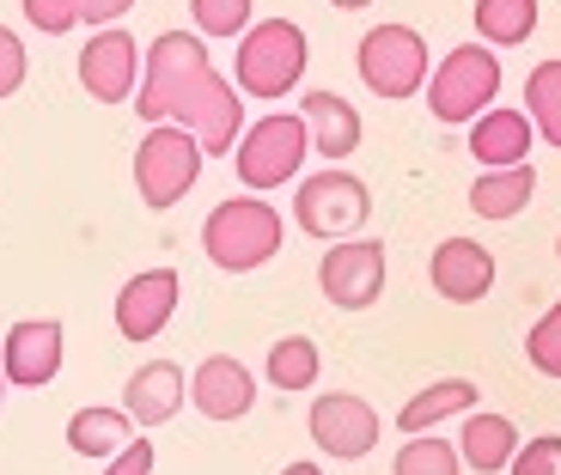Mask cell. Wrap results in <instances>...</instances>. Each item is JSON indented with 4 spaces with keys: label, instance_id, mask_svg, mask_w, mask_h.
<instances>
[{
    "label": "cell",
    "instance_id": "1",
    "mask_svg": "<svg viewBox=\"0 0 561 475\" xmlns=\"http://www.w3.org/2000/svg\"><path fill=\"white\" fill-rule=\"evenodd\" d=\"M140 123H178L196 135L202 159L232 153L244 135V92L226 85L208 61V43L190 31H159L147 43V85H135Z\"/></svg>",
    "mask_w": 561,
    "mask_h": 475
},
{
    "label": "cell",
    "instance_id": "2",
    "mask_svg": "<svg viewBox=\"0 0 561 475\" xmlns=\"http://www.w3.org/2000/svg\"><path fill=\"white\" fill-rule=\"evenodd\" d=\"M280 238H287L280 232V213L268 208L263 196H232L208 213L202 251H208V263L226 268V275H251V268H263L280 256Z\"/></svg>",
    "mask_w": 561,
    "mask_h": 475
},
{
    "label": "cell",
    "instance_id": "3",
    "mask_svg": "<svg viewBox=\"0 0 561 475\" xmlns=\"http://www.w3.org/2000/svg\"><path fill=\"white\" fill-rule=\"evenodd\" d=\"M494 92H501V56H494L489 43H458L427 73V111L446 128L477 123L482 111H494Z\"/></svg>",
    "mask_w": 561,
    "mask_h": 475
},
{
    "label": "cell",
    "instance_id": "4",
    "mask_svg": "<svg viewBox=\"0 0 561 475\" xmlns=\"http://www.w3.org/2000/svg\"><path fill=\"white\" fill-rule=\"evenodd\" d=\"M306 56L311 43L294 19H263L239 37V85L251 99H287L299 80H306Z\"/></svg>",
    "mask_w": 561,
    "mask_h": 475
},
{
    "label": "cell",
    "instance_id": "5",
    "mask_svg": "<svg viewBox=\"0 0 561 475\" xmlns=\"http://www.w3.org/2000/svg\"><path fill=\"white\" fill-rule=\"evenodd\" d=\"M196 177H202V147H196L190 128L159 123V128L140 135V147H135V189H140V201H147L153 213L178 208V201L196 189Z\"/></svg>",
    "mask_w": 561,
    "mask_h": 475
},
{
    "label": "cell",
    "instance_id": "6",
    "mask_svg": "<svg viewBox=\"0 0 561 475\" xmlns=\"http://www.w3.org/2000/svg\"><path fill=\"white\" fill-rule=\"evenodd\" d=\"M354 68H360L366 92H379V99L397 104V99L427 92L434 61H427V43H421L415 25H373L360 37V49H354Z\"/></svg>",
    "mask_w": 561,
    "mask_h": 475
},
{
    "label": "cell",
    "instance_id": "7",
    "mask_svg": "<svg viewBox=\"0 0 561 475\" xmlns=\"http://www.w3.org/2000/svg\"><path fill=\"white\" fill-rule=\"evenodd\" d=\"M306 153H311V135H306V123L287 116V111L251 123L244 140L232 147V159H239V183L251 189V196H268V189H280V183H294V171L306 165Z\"/></svg>",
    "mask_w": 561,
    "mask_h": 475
},
{
    "label": "cell",
    "instance_id": "8",
    "mask_svg": "<svg viewBox=\"0 0 561 475\" xmlns=\"http://www.w3.org/2000/svg\"><path fill=\"white\" fill-rule=\"evenodd\" d=\"M366 213H373V189L354 171H318V177L299 183V196H294L299 232L323 238V244H342L348 232H360Z\"/></svg>",
    "mask_w": 561,
    "mask_h": 475
},
{
    "label": "cell",
    "instance_id": "9",
    "mask_svg": "<svg viewBox=\"0 0 561 475\" xmlns=\"http://www.w3.org/2000/svg\"><path fill=\"white\" fill-rule=\"evenodd\" d=\"M306 427H311V439H318L323 457H336V463L373 457V451H379V433H385L379 408L366 403V396H354V391L318 396V403H311V420H306Z\"/></svg>",
    "mask_w": 561,
    "mask_h": 475
},
{
    "label": "cell",
    "instance_id": "10",
    "mask_svg": "<svg viewBox=\"0 0 561 475\" xmlns=\"http://www.w3.org/2000/svg\"><path fill=\"white\" fill-rule=\"evenodd\" d=\"M323 299L336 311H373L385 293V244L379 238H342L318 263Z\"/></svg>",
    "mask_w": 561,
    "mask_h": 475
},
{
    "label": "cell",
    "instance_id": "11",
    "mask_svg": "<svg viewBox=\"0 0 561 475\" xmlns=\"http://www.w3.org/2000/svg\"><path fill=\"white\" fill-rule=\"evenodd\" d=\"M80 85L92 92L99 104H135V85H140V43L128 31H99L85 37L80 49Z\"/></svg>",
    "mask_w": 561,
    "mask_h": 475
},
{
    "label": "cell",
    "instance_id": "12",
    "mask_svg": "<svg viewBox=\"0 0 561 475\" xmlns=\"http://www.w3.org/2000/svg\"><path fill=\"white\" fill-rule=\"evenodd\" d=\"M178 299H183L178 268H147V275L123 280V293H116V329L128 341H153L178 317Z\"/></svg>",
    "mask_w": 561,
    "mask_h": 475
},
{
    "label": "cell",
    "instance_id": "13",
    "mask_svg": "<svg viewBox=\"0 0 561 475\" xmlns=\"http://www.w3.org/2000/svg\"><path fill=\"white\" fill-rule=\"evenodd\" d=\"M0 372H7V384H25V391L49 384L61 372V323L56 317L13 323L7 329V348H0Z\"/></svg>",
    "mask_w": 561,
    "mask_h": 475
},
{
    "label": "cell",
    "instance_id": "14",
    "mask_svg": "<svg viewBox=\"0 0 561 475\" xmlns=\"http://www.w3.org/2000/svg\"><path fill=\"white\" fill-rule=\"evenodd\" d=\"M427 280H434V293L451 299V305L489 299V287H494L489 244H477V238H446V244L434 251V263H427Z\"/></svg>",
    "mask_w": 561,
    "mask_h": 475
},
{
    "label": "cell",
    "instance_id": "15",
    "mask_svg": "<svg viewBox=\"0 0 561 475\" xmlns=\"http://www.w3.org/2000/svg\"><path fill=\"white\" fill-rule=\"evenodd\" d=\"M190 403V372L178 360H147L140 372H128L123 384V415L135 427H165L178 408Z\"/></svg>",
    "mask_w": 561,
    "mask_h": 475
},
{
    "label": "cell",
    "instance_id": "16",
    "mask_svg": "<svg viewBox=\"0 0 561 475\" xmlns=\"http://www.w3.org/2000/svg\"><path fill=\"white\" fill-rule=\"evenodd\" d=\"M190 403H196V415H208V420H244L251 403H256V378L244 372V360L214 354V360H202L196 378H190Z\"/></svg>",
    "mask_w": 561,
    "mask_h": 475
},
{
    "label": "cell",
    "instance_id": "17",
    "mask_svg": "<svg viewBox=\"0 0 561 475\" xmlns=\"http://www.w3.org/2000/svg\"><path fill=\"white\" fill-rule=\"evenodd\" d=\"M531 147H537V128H531V116H519V111H482L477 123H470V153H477L482 171L525 165Z\"/></svg>",
    "mask_w": 561,
    "mask_h": 475
},
{
    "label": "cell",
    "instance_id": "18",
    "mask_svg": "<svg viewBox=\"0 0 561 475\" xmlns=\"http://www.w3.org/2000/svg\"><path fill=\"white\" fill-rule=\"evenodd\" d=\"M299 123H306L311 147H318L323 159H348L354 147H360V111H354L348 99H336V92H306V104H299Z\"/></svg>",
    "mask_w": 561,
    "mask_h": 475
},
{
    "label": "cell",
    "instance_id": "19",
    "mask_svg": "<svg viewBox=\"0 0 561 475\" xmlns=\"http://www.w3.org/2000/svg\"><path fill=\"white\" fill-rule=\"evenodd\" d=\"M519 427L506 415H482V408H470V420H463V433H458V457L470 463L477 475H494L513 463V451H519Z\"/></svg>",
    "mask_w": 561,
    "mask_h": 475
},
{
    "label": "cell",
    "instance_id": "20",
    "mask_svg": "<svg viewBox=\"0 0 561 475\" xmlns=\"http://www.w3.org/2000/svg\"><path fill=\"white\" fill-rule=\"evenodd\" d=\"M537 196V171L531 165H513V171H482L470 183V213L477 220H519Z\"/></svg>",
    "mask_w": 561,
    "mask_h": 475
},
{
    "label": "cell",
    "instance_id": "21",
    "mask_svg": "<svg viewBox=\"0 0 561 475\" xmlns=\"http://www.w3.org/2000/svg\"><path fill=\"white\" fill-rule=\"evenodd\" d=\"M470 408H477V384H470V378H439V384L415 391L397 408V427L415 439V433H427V427H439V420H451V415H470Z\"/></svg>",
    "mask_w": 561,
    "mask_h": 475
},
{
    "label": "cell",
    "instance_id": "22",
    "mask_svg": "<svg viewBox=\"0 0 561 475\" xmlns=\"http://www.w3.org/2000/svg\"><path fill=\"white\" fill-rule=\"evenodd\" d=\"M128 439H135V420L123 408H73V420H68V445L80 457H116Z\"/></svg>",
    "mask_w": 561,
    "mask_h": 475
},
{
    "label": "cell",
    "instance_id": "23",
    "mask_svg": "<svg viewBox=\"0 0 561 475\" xmlns=\"http://www.w3.org/2000/svg\"><path fill=\"white\" fill-rule=\"evenodd\" d=\"M477 37L489 49H519L537 31V0H477Z\"/></svg>",
    "mask_w": 561,
    "mask_h": 475
},
{
    "label": "cell",
    "instance_id": "24",
    "mask_svg": "<svg viewBox=\"0 0 561 475\" xmlns=\"http://www.w3.org/2000/svg\"><path fill=\"white\" fill-rule=\"evenodd\" d=\"M318 341L311 336H280L275 348H268V366H263V378L268 384H275V391H311V384H318Z\"/></svg>",
    "mask_w": 561,
    "mask_h": 475
},
{
    "label": "cell",
    "instance_id": "25",
    "mask_svg": "<svg viewBox=\"0 0 561 475\" xmlns=\"http://www.w3.org/2000/svg\"><path fill=\"white\" fill-rule=\"evenodd\" d=\"M525 116H531L537 140L561 147V61H537L525 73Z\"/></svg>",
    "mask_w": 561,
    "mask_h": 475
},
{
    "label": "cell",
    "instance_id": "26",
    "mask_svg": "<svg viewBox=\"0 0 561 475\" xmlns=\"http://www.w3.org/2000/svg\"><path fill=\"white\" fill-rule=\"evenodd\" d=\"M391 470H397V475H458V470H463V457H458V445H446V439L415 433L403 451H397Z\"/></svg>",
    "mask_w": 561,
    "mask_h": 475
},
{
    "label": "cell",
    "instance_id": "27",
    "mask_svg": "<svg viewBox=\"0 0 561 475\" xmlns=\"http://www.w3.org/2000/svg\"><path fill=\"white\" fill-rule=\"evenodd\" d=\"M202 37H244L251 31V0H190Z\"/></svg>",
    "mask_w": 561,
    "mask_h": 475
},
{
    "label": "cell",
    "instance_id": "28",
    "mask_svg": "<svg viewBox=\"0 0 561 475\" xmlns=\"http://www.w3.org/2000/svg\"><path fill=\"white\" fill-rule=\"evenodd\" d=\"M525 360H531L543 378H561V299L537 317L531 336H525Z\"/></svg>",
    "mask_w": 561,
    "mask_h": 475
},
{
    "label": "cell",
    "instance_id": "29",
    "mask_svg": "<svg viewBox=\"0 0 561 475\" xmlns=\"http://www.w3.org/2000/svg\"><path fill=\"white\" fill-rule=\"evenodd\" d=\"M506 475H561V433H537L531 445H519Z\"/></svg>",
    "mask_w": 561,
    "mask_h": 475
},
{
    "label": "cell",
    "instance_id": "30",
    "mask_svg": "<svg viewBox=\"0 0 561 475\" xmlns=\"http://www.w3.org/2000/svg\"><path fill=\"white\" fill-rule=\"evenodd\" d=\"M25 19L43 37H61V31L80 25V0H25Z\"/></svg>",
    "mask_w": 561,
    "mask_h": 475
},
{
    "label": "cell",
    "instance_id": "31",
    "mask_svg": "<svg viewBox=\"0 0 561 475\" xmlns=\"http://www.w3.org/2000/svg\"><path fill=\"white\" fill-rule=\"evenodd\" d=\"M25 68H31V56H25V43H19L13 31L0 25V99H13L19 85H25Z\"/></svg>",
    "mask_w": 561,
    "mask_h": 475
},
{
    "label": "cell",
    "instance_id": "32",
    "mask_svg": "<svg viewBox=\"0 0 561 475\" xmlns=\"http://www.w3.org/2000/svg\"><path fill=\"white\" fill-rule=\"evenodd\" d=\"M104 475H153V439H128Z\"/></svg>",
    "mask_w": 561,
    "mask_h": 475
},
{
    "label": "cell",
    "instance_id": "33",
    "mask_svg": "<svg viewBox=\"0 0 561 475\" xmlns=\"http://www.w3.org/2000/svg\"><path fill=\"white\" fill-rule=\"evenodd\" d=\"M135 0H80V25H92V31H111L116 19L128 13Z\"/></svg>",
    "mask_w": 561,
    "mask_h": 475
},
{
    "label": "cell",
    "instance_id": "34",
    "mask_svg": "<svg viewBox=\"0 0 561 475\" xmlns=\"http://www.w3.org/2000/svg\"><path fill=\"white\" fill-rule=\"evenodd\" d=\"M280 475H323V470H318V463H287Z\"/></svg>",
    "mask_w": 561,
    "mask_h": 475
},
{
    "label": "cell",
    "instance_id": "35",
    "mask_svg": "<svg viewBox=\"0 0 561 475\" xmlns=\"http://www.w3.org/2000/svg\"><path fill=\"white\" fill-rule=\"evenodd\" d=\"M330 7H342V13H360V7H373V0H330Z\"/></svg>",
    "mask_w": 561,
    "mask_h": 475
},
{
    "label": "cell",
    "instance_id": "36",
    "mask_svg": "<svg viewBox=\"0 0 561 475\" xmlns=\"http://www.w3.org/2000/svg\"><path fill=\"white\" fill-rule=\"evenodd\" d=\"M0 391H7V372H0Z\"/></svg>",
    "mask_w": 561,
    "mask_h": 475
},
{
    "label": "cell",
    "instance_id": "37",
    "mask_svg": "<svg viewBox=\"0 0 561 475\" xmlns=\"http://www.w3.org/2000/svg\"><path fill=\"white\" fill-rule=\"evenodd\" d=\"M556 256H561V244H556Z\"/></svg>",
    "mask_w": 561,
    "mask_h": 475
}]
</instances>
